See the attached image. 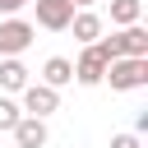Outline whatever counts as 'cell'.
I'll return each mask as SVG.
<instances>
[{"instance_id":"13","label":"cell","mask_w":148,"mask_h":148,"mask_svg":"<svg viewBox=\"0 0 148 148\" xmlns=\"http://www.w3.org/2000/svg\"><path fill=\"white\" fill-rule=\"evenodd\" d=\"M111 148H139V134L120 130V134H111Z\"/></svg>"},{"instance_id":"1","label":"cell","mask_w":148,"mask_h":148,"mask_svg":"<svg viewBox=\"0 0 148 148\" xmlns=\"http://www.w3.org/2000/svg\"><path fill=\"white\" fill-rule=\"evenodd\" d=\"M97 51L106 56V65L111 60H148V28H120V32H111V37H97Z\"/></svg>"},{"instance_id":"9","label":"cell","mask_w":148,"mask_h":148,"mask_svg":"<svg viewBox=\"0 0 148 148\" xmlns=\"http://www.w3.org/2000/svg\"><path fill=\"white\" fill-rule=\"evenodd\" d=\"M69 28H74V37H79L83 46H92V42L102 37V18H97L92 9H79V14L69 18Z\"/></svg>"},{"instance_id":"3","label":"cell","mask_w":148,"mask_h":148,"mask_svg":"<svg viewBox=\"0 0 148 148\" xmlns=\"http://www.w3.org/2000/svg\"><path fill=\"white\" fill-rule=\"evenodd\" d=\"M102 79H106L116 92H134V88L148 83V60H111Z\"/></svg>"},{"instance_id":"14","label":"cell","mask_w":148,"mask_h":148,"mask_svg":"<svg viewBox=\"0 0 148 148\" xmlns=\"http://www.w3.org/2000/svg\"><path fill=\"white\" fill-rule=\"evenodd\" d=\"M23 5H32V0H0V14H9V18H14Z\"/></svg>"},{"instance_id":"11","label":"cell","mask_w":148,"mask_h":148,"mask_svg":"<svg viewBox=\"0 0 148 148\" xmlns=\"http://www.w3.org/2000/svg\"><path fill=\"white\" fill-rule=\"evenodd\" d=\"M143 18V0H111V23L116 28H134Z\"/></svg>"},{"instance_id":"8","label":"cell","mask_w":148,"mask_h":148,"mask_svg":"<svg viewBox=\"0 0 148 148\" xmlns=\"http://www.w3.org/2000/svg\"><path fill=\"white\" fill-rule=\"evenodd\" d=\"M42 83H46V88H56V92H60V88H65V83H74V65H69V60H65V56H51V60H46V65H42Z\"/></svg>"},{"instance_id":"10","label":"cell","mask_w":148,"mask_h":148,"mask_svg":"<svg viewBox=\"0 0 148 148\" xmlns=\"http://www.w3.org/2000/svg\"><path fill=\"white\" fill-rule=\"evenodd\" d=\"M0 88L5 92H23L28 88V65L23 60H0Z\"/></svg>"},{"instance_id":"4","label":"cell","mask_w":148,"mask_h":148,"mask_svg":"<svg viewBox=\"0 0 148 148\" xmlns=\"http://www.w3.org/2000/svg\"><path fill=\"white\" fill-rule=\"evenodd\" d=\"M23 116H32V120H46L51 111H60V92L56 88H46V83H28L23 88V106H18Z\"/></svg>"},{"instance_id":"12","label":"cell","mask_w":148,"mask_h":148,"mask_svg":"<svg viewBox=\"0 0 148 148\" xmlns=\"http://www.w3.org/2000/svg\"><path fill=\"white\" fill-rule=\"evenodd\" d=\"M23 120V111H18V102H9V97H0V134H9L14 125Z\"/></svg>"},{"instance_id":"5","label":"cell","mask_w":148,"mask_h":148,"mask_svg":"<svg viewBox=\"0 0 148 148\" xmlns=\"http://www.w3.org/2000/svg\"><path fill=\"white\" fill-rule=\"evenodd\" d=\"M32 9H37V23H42L46 32H65V28H69V18L79 14L69 0H32Z\"/></svg>"},{"instance_id":"15","label":"cell","mask_w":148,"mask_h":148,"mask_svg":"<svg viewBox=\"0 0 148 148\" xmlns=\"http://www.w3.org/2000/svg\"><path fill=\"white\" fill-rule=\"evenodd\" d=\"M69 5H74V9H88V5H92V0H69Z\"/></svg>"},{"instance_id":"6","label":"cell","mask_w":148,"mask_h":148,"mask_svg":"<svg viewBox=\"0 0 148 148\" xmlns=\"http://www.w3.org/2000/svg\"><path fill=\"white\" fill-rule=\"evenodd\" d=\"M69 65H74V79H79L83 88H97V83H102V74H106V56L97 51V42H92V46H83V56H79V60H69Z\"/></svg>"},{"instance_id":"7","label":"cell","mask_w":148,"mask_h":148,"mask_svg":"<svg viewBox=\"0 0 148 148\" xmlns=\"http://www.w3.org/2000/svg\"><path fill=\"white\" fill-rule=\"evenodd\" d=\"M9 134L18 139V148H46V120H32V116H23V120H18Z\"/></svg>"},{"instance_id":"2","label":"cell","mask_w":148,"mask_h":148,"mask_svg":"<svg viewBox=\"0 0 148 148\" xmlns=\"http://www.w3.org/2000/svg\"><path fill=\"white\" fill-rule=\"evenodd\" d=\"M32 37H37V28L28 18H0V56L5 60H18L32 46Z\"/></svg>"}]
</instances>
